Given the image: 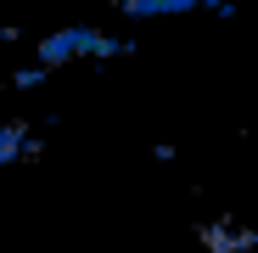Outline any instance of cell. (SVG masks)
Listing matches in <instances>:
<instances>
[{
	"mask_svg": "<svg viewBox=\"0 0 258 253\" xmlns=\"http://www.w3.org/2000/svg\"><path fill=\"white\" fill-rule=\"evenodd\" d=\"M129 45L101 28H56L51 39H39V68H62V62H79V57H123Z\"/></svg>",
	"mask_w": 258,
	"mask_h": 253,
	"instance_id": "cell-1",
	"label": "cell"
},
{
	"mask_svg": "<svg viewBox=\"0 0 258 253\" xmlns=\"http://www.w3.org/2000/svg\"><path fill=\"white\" fill-rule=\"evenodd\" d=\"M225 12V0H123V17H185V12Z\"/></svg>",
	"mask_w": 258,
	"mask_h": 253,
	"instance_id": "cell-2",
	"label": "cell"
}]
</instances>
